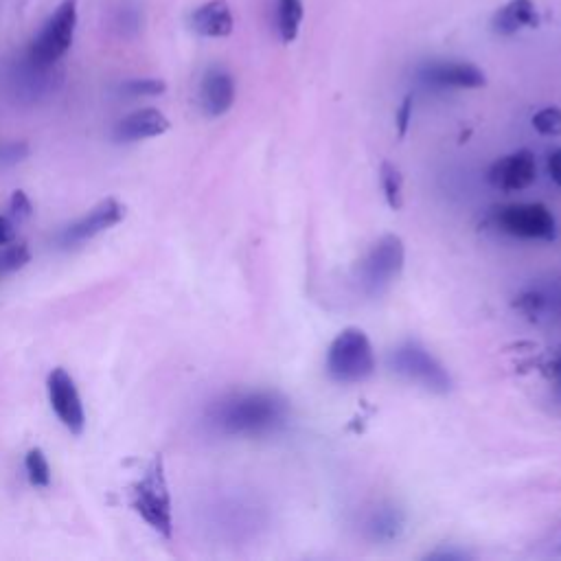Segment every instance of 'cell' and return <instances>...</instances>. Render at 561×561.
Masks as SVG:
<instances>
[{"label": "cell", "mask_w": 561, "mask_h": 561, "mask_svg": "<svg viewBox=\"0 0 561 561\" xmlns=\"http://www.w3.org/2000/svg\"><path fill=\"white\" fill-rule=\"evenodd\" d=\"M288 410V402L279 393H235L209 410V423L228 437H266L288 421Z\"/></svg>", "instance_id": "1"}, {"label": "cell", "mask_w": 561, "mask_h": 561, "mask_svg": "<svg viewBox=\"0 0 561 561\" xmlns=\"http://www.w3.org/2000/svg\"><path fill=\"white\" fill-rule=\"evenodd\" d=\"M132 507L158 535L171 540V535H174V513H171V494L165 476V463L160 454H156L147 465L143 478L134 483Z\"/></svg>", "instance_id": "2"}, {"label": "cell", "mask_w": 561, "mask_h": 561, "mask_svg": "<svg viewBox=\"0 0 561 561\" xmlns=\"http://www.w3.org/2000/svg\"><path fill=\"white\" fill-rule=\"evenodd\" d=\"M375 353L369 336L358 327H347L327 351V373L338 384H360L375 373Z\"/></svg>", "instance_id": "3"}, {"label": "cell", "mask_w": 561, "mask_h": 561, "mask_svg": "<svg viewBox=\"0 0 561 561\" xmlns=\"http://www.w3.org/2000/svg\"><path fill=\"white\" fill-rule=\"evenodd\" d=\"M406 246L402 237L384 235L371 246L358 266V277L362 292L366 296H382L404 272Z\"/></svg>", "instance_id": "4"}, {"label": "cell", "mask_w": 561, "mask_h": 561, "mask_svg": "<svg viewBox=\"0 0 561 561\" xmlns=\"http://www.w3.org/2000/svg\"><path fill=\"white\" fill-rule=\"evenodd\" d=\"M77 29V0H64L31 40L25 57L38 66H55L71 49Z\"/></svg>", "instance_id": "5"}, {"label": "cell", "mask_w": 561, "mask_h": 561, "mask_svg": "<svg viewBox=\"0 0 561 561\" xmlns=\"http://www.w3.org/2000/svg\"><path fill=\"white\" fill-rule=\"evenodd\" d=\"M393 371L404 380L421 386L423 391L434 395H448L452 391V377L448 369L432 356L428 349H423L417 342H406L391 356Z\"/></svg>", "instance_id": "6"}, {"label": "cell", "mask_w": 561, "mask_h": 561, "mask_svg": "<svg viewBox=\"0 0 561 561\" xmlns=\"http://www.w3.org/2000/svg\"><path fill=\"white\" fill-rule=\"evenodd\" d=\"M498 224L505 233L522 239H553L557 228L548 206L537 202L505 206L498 213Z\"/></svg>", "instance_id": "7"}, {"label": "cell", "mask_w": 561, "mask_h": 561, "mask_svg": "<svg viewBox=\"0 0 561 561\" xmlns=\"http://www.w3.org/2000/svg\"><path fill=\"white\" fill-rule=\"evenodd\" d=\"M47 388L53 412L62 421V426L71 434H82L86 428V412L73 377L66 369H53Z\"/></svg>", "instance_id": "8"}, {"label": "cell", "mask_w": 561, "mask_h": 561, "mask_svg": "<svg viewBox=\"0 0 561 561\" xmlns=\"http://www.w3.org/2000/svg\"><path fill=\"white\" fill-rule=\"evenodd\" d=\"M123 215H125L123 204L112 198L103 200L93 211H88L84 217H79L77 222L66 226L60 237H57V244L62 248H73L84 242H90L93 237L106 233L108 228L117 226L123 220Z\"/></svg>", "instance_id": "9"}, {"label": "cell", "mask_w": 561, "mask_h": 561, "mask_svg": "<svg viewBox=\"0 0 561 561\" xmlns=\"http://www.w3.org/2000/svg\"><path fill=\"white\" fill-rule=\"evenodd\" d=\"M537 178L535 156L529 150H520L496 160L489 169V182L500 191H524Z\"/></svg>", "instance_id": "10"}, {"label": "cell", "mask_w": 561, "mask_h": 561, "mask_svg": "<svg viewBox=\"0 0 561 561\" xmlns=\"http://www.w3.org/2000/svg\"><path fill=\"white\" fill-rule=\"evenodd\" d=\"M421 82L437 88H483L485 73L472 62H432L421 68Z\"/></svg>", "instance_id": "11"}, {"label": "cell", "mask_w": 561, "mask_h": 561, "mask_svg": "<svg viewBox=\"0 0 561 561\" xmlns=\"http://www.w3.org/2000/svg\"><path fill=\"white\" fill-rule=\"evenodd\" d=\"M235 103V79L224 68L206 71L200 86V106L206 117L217 119L233 108Z\"/></svg>", "instance_id": "12"}, {"label": "cell", "mask_w": 561, "mask_h": 561, "mask_svg": "<svg viewBox=\"0 0 561 561\" xmlns=\"http://www.w3.org/2000/svg\"><path fill=\"white\" fill-rule=\"evenodd\" d=\"M171 128L169 119L163 112L156 108H143L136 110L128 117H123L114 125V141L117 143H136L145 139H154V136L165 134Z\"/></svg>", "instance_id": "13"}, {"label": "cell", "mask_w": 561, "mask_h": 561, "mask_svg": "<svg viewBox=\"0 0 561 561\" xmlns=\"http://www.w3.org/2000/svg\"><path fill=\"white\" fill-rule=\"evenodd\" d=\"M189 25L202 38H228L235 29L231 5H228L226 0L204 3L193 11Z\"/></svg>", "instance_id": "14"}, {"label": "cell", "mask_w": 561, "mask_h": 561, "mask_svg": "<svg viewBox=\"0 0 561 561\" xmlns=\"http://www.w3.org/2000/svg\"><path fill=\"white\" fill-rule=\"evenodd\" d=\"M55 66H38L22 57V62L11 71V90L18 99H40L53 88Z\"/></svg>", "instance_id": "15"}, {"label": "cell", "mask_w": 561, "mask_h": 561, "mask_svg": "<svg viewBox=\"0 0 561 561\" xmlns=\"http://www.w3.org/2000/svg\"><path fill=\"white\" fill-rule=\"evenodd\" d=\"M515 307L533 320L561 318V283L544 285V288L540 285V288L526 290L518 296Z\"/></svg>", "instance_id": "16"}, {"label": "cell", "mask_w": 561, "mask_h": 561, "mask_svg": "<svg viewBox=\"0 0 561 561\" xmlns=\"http://www.w3.org/2000/svg\"><path fill=\"white\" fill-rule=\"evenodd\" d=\"M540 25V14L533 0H509V3L496 11L491 27L500 36H513L524 27Z\"/></svg>", "instance_id": "17"}, {"label": "cell", "mask_w": 561, "mask_h": 561, "mask_svg": "<svg viewBox=\"0 0 561 561\" xmlns=\"http://www.w3.org/2000/svg\"><path fill=\"white\" fill-rule=\"evenodd\" d=\"M404 529V513L395 507L377 509L369 520V531L377 542H391Z\"/></svg>", "instance_id": "18"}, {"label": "cell", "mask_w": 561, "mask_h": 561, "mask_svg": "<svg viewBox=\"0 0 561 561\" xmlns=\"http://www.w3.org/2000/svg\"><path fill=\"white\" fill-rule=\"evenodd\" d=\"M305 16L303 0H279L277 3V22H279V33L285 44L294 42L299 38V29Z\"/></svg>", "instance_id": "19"}, {"label": "cell", "mask_w": 561, "mask_h": 561, "mask_svg": "<svg viewBox=\"0 0 561 561\" xmlns=\"http://www.w3.org/2000/svg\"><path fill=\"white\" fill-rule=\"evenodd\" d=\"M380 185L384 191L386 204L391 206L393 211H399L404 206V178L402 171H399L393 163H382L380 167Z\"/></svg>", "instance_id": "20"}, {"label": "cell", "mask_w": 561, "mask_h": 561, "mask_svg": "<svg viewBox=\"0 0 561 561\" xmlns=\"http://www.w3.org/2000/svg\"><path fill=\"white\" fill-rule=\"evenodd\" d=\"M25 469L27 478L33 487H49L51 485V465L47 454L40 448H33L25 456Z\"/></svg>", "instance_id": "21"}, {"label": "cell", "mask_w": 561, "mask_h": 561, "mask_svg": "<svg viewBox=\"0 0 561 561\" xmlns=\"http://www.w3.org/2000/svg\"><path fill=\"white\" fill-rule=\"evenodd\" d=\"M31 259L29 248L25 244H7V248L0 253V279L9 277V274L25 268Z\"/></svg>", "instance_id": "22"}, {"label": "cell", "mask_w": 561, "mask_h": 561, "mask_svg": "<svg viewBox=\"0 0 561 561\" xmlns=\"http://www.w3.org/2000/svg\"><path fill=\"white\" fill-rule=\"evenodd\" d=\"M533 128L542 136H553V139H561V108H544L533 114Z\"/></svg>", "instance_id": "23"}, {"label": "cell", "mask_w": 561, "mask_h": 561, "mask_svg": "<svg viewBox=\"0 0 561 561\" xmlns=\"http://www.w3.org/2000/svg\"><path fill=\"white\" fill-rule=\"evenodd\" d=\"M165 90L167 84L163 79H152V77L130 79V82L121 84V93L128 97H156V95H163Z\"/></svg>", "instance_id": "24"}, {"label": "cell", "mask_w": 561, "mask_h": 561, "mask_svg": "<svg viewBox=\"0 0 561 561\" xmlns=\"http://www.w3.org/2000/svg\"><path fill=\"white\" fill-rule=\"evenodd\" d=\"M33 215V204L25 191H14V196L9 200V217L14 222L29 220Z\"/></svg>", "instance_id": "25"}, {"label": "cell", "mask_w": 561, "mask_h": 561, "mask_svg": "<svg viewBox=\"0 0 561 561\" xmlns=\"http://www.w3.org/2000/svg\"><path fill=\"white\" fill-rule=\"evenodd\" d=\"M27 154H29L27 143H7L0 147V167L16 165L22 158H27Z\"/></svg>", "instance_id": "26"}, {"label": "cell", "mask_w": 561, "mask_h": 561, "mask_svg": "<svg viewBox=\"0 0 561 561\" xmlns=\"http://www.w3.org/2000/svg\"><path fill=\"white\" fill-rule=\"evenodd\" d=\"M412 106H415V99H412V95L404 97L402 101V106H399L397 114H395V121H397V130H399V136H406L408 132V125H410V119H412Z\"/></svg>", "instance_id": "27"}, {"label": "cell", "mask_w": 561, "mask_h": 561, "mask_svg": "<svg viewBox=\"0 0 561 561\" xmlns=\"http://www.w3.org/2000/svg\"><path fill=\"white\" fill-rule=\"evenodd\" d=\"M16 237V222L7 215H0V246H7Z\"/></svg>", "instance_id": "28"}, {"label": "cell", "mask_w": 561, "mask_h": 561, "mask_svg": "<svg viewBox=\"0 0 561 561\" xmlns=\"http://www.w3.org/2000/svg\"><path fill=\"white\" fill-rule=\"evenodd\" d=\"M546 369H548V377H551L553 384L561 391V349L551 358Z\"/></svg>", "instance_id": "29"}, {"label": "cell", "mask_w": 561, "mask_h": 561, "mask_svg": "<svg viewBox=\"0 0 561 561\" xmlns=\"http://www.w3.org/2000/svg\"><path fill=\"white\" fill-rule=\"evenodd\" d=\"M548 174H551V178L561 187V147L548 158Z\"/></svg>", "instance_id": "30"}]
</instances>
